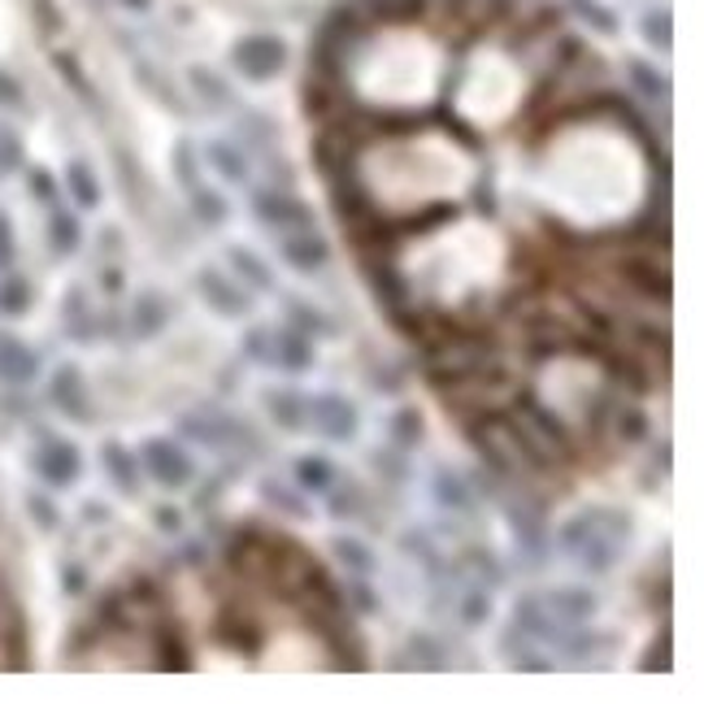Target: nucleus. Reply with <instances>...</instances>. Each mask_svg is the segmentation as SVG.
Returning <instances> with one entry per match:
<instances>
[{
  "mask_svg": "<svg viewBox=\"0 0 704 704\" xmlns=\"http://www.w3.org/2000/svg\"><path fill=\"white\" fill-rule=\"evenodd\" d=\"M509 422L522 439V452H526V465L531 470H561L574 461V439L570 430L557 422L553 409L535 404V400H518L509 409Z\"/></svg>",
  "mask_w": 704,
  "mask_h": 704,
  "instance_id": "f257e3e1",
  "label": "nucleus"
},
{
  "mask_svg": "<svg viewBox=\"0 0 704 704\" xmlns=\"http://www.w3.org/2000/svg\"><path fill=\"white\" fill-rule=\"evenodd\" d=\"M491 356H496V349H491L487 336H478V331H452V336H430L426 340L422 365H426V378L439 387V383H452V378H465V374L491 365Z\"/></svg>",
  "mask_w": 704,
  "mask_h": 704,
  "instance_id": "f03ea898",
  "label": "nucleus"
},
{
  "mask_svg": "<svg viewBox=\"0 0 704 704\" xmlns=\"http://www.w3.org/2000/svg\"><path fill=\"white\" fill-rule=\"evenodd\" d=\"M470 444L478 448L487 474H500V478H518L526 474V452H522V439L509 422V413H496V409H483L474 422H470Z\"/></svg>",
  "mask_w": 704,
  "mask_h": 704,
  "instance_id": "7ed1b4c3",
  "label": "nucleus"
},
{
  "mask_svg": "<svg viewBox=\"0 0 704 704\" xmlns=\"http://www.w3.org/2000/svg\"><path fill=\"white\" fill-rule=\"evenodd\" d=\"M31 470L39 474L44 487H57L61 491V487H74L78 483L83 452L70 439H61V435H39L35 448H31Z\"/></svg>",
  "mask_w": 704,
  "mask_h": 704,
  "instance_id": "20e7f679",
  "label": "nucleus"
},
{
  "mask_svg": "<svg viewBox=\"0 0 704 704\" xmlns=\"http://www.w3.org/2000/svg\"><path fill=\"white\" fill-rule=\"evenodd\" d=\"M48 404L70 417L74 426H92L96 422V404H92V391H87V378L74 361H61L52 374H48Z\"/></svg>",
  "mask_w": 704,
  "mask_h": 704,
  "instance_id": "39448f33",
  "label": "nucleus"
},
{
  "mask_svg": "<svg viewBox=\"0 0 704 704\" xmlns=\"http://www.w3.org/2000/svg\"><path fill=\"white\" fill-rule=\"evenodd\" d=\"M253 218L266 227V231H305V227H314L318 218H314V209L301 201V196H292V192H283V187H257L253 192Z\"/></svg>",
  "mask_w": 704,
  "mask_h": 704,
  "instance_id": "423d86ee",
  "label": "nucleus"
},
{
  "mask_svg": "<svg viewBox=\"0 0 704 704\" xmlns=\"http://www.w3.org/2000/svg\"><path fill=\"white\" fill-rule=\"evenodd\" d=\"M139 465H144L148 478H157L170 491H179V487H187L196 478V461L187 457V448L179 439H161V435L139 448Z\"/></svg>",
  "mask_w": 704,
  "mask_h": 704,
  "instance_id": "0eeeda50",
  "label": "nucleus"
},
{
  "mask_svg": "<svg viewBox=\"0 0 704 704\" xmlns=\"http://www.w3.org/2000/svg\"><path fill=\"white\" fill-rule=\"evenodd\" d=\"M231 65L253 78V83H266L275 78L283 65H288V44L279 35H244L235 48H231Z\"/></svg>",
  "mask_w": 704,
  "mask_h": 704,
  "instance_id": "6e6552de",
  "label": "nucleus"
},
{
  "mask_svg": "<svg viewBox=\"0 0 704 704\" xmlns=\"http://www.w3.org/2000/svg\"><path fill=\"white\" fill-rule=\"evenodd\" d=\"M309 426L331 444H352L361 430V417H356V404L349 396L323 391V396H309Z\"/></svg>",
  "mask_w": 704,
  "mask_h": 704,
  "instance_id": "1a4fd4ad",
  "label": "nucleus"
},
{
  "mask_svg": "<svg viewBox=\"0 0 704 704\" xmlns=\"http://www.w3.org/2000/svg\"><path fill=\"white\" fill-rule=\"evenodd\" d=\"M192 288H196V296H201L218 318H244V314L253 309L248 292H244V288H235V283H231V275H227V270H218V266H201V270L192 275Z\"/></svg>",
  "mask_w": 704,
  "mask_h": 704,
  "instance_id": "9d476101",
  "label": "nucleus"
},
{
  "mask_svg": "<svg viewBox=\"0 0 704 704\" xmlns=\"http://www.w3.org/2000/svg\"><path fill=\"white\" fill-rule=\"evenodd\" d=\"M618 275H622V283H631L635 296H648L657 305L670 301V266H666V253H657L653 262L648 257H627L618 266Z\"/></svg>",
  "mask_w": 704,
  "mask_h": 704,
  "instance_id": "9b49d317",
  "label": "nucleus"
},
{
  "mask_svg": "<svg viewBox=\"0 0 704 704\" xmlns=\"http://www.w3.org/2000/svg\"><path fill=\"white\" fill-rule=\"evenodd\" d=\"M179 435H187V439H196L205 448H227V444H235L231 435H248V426H240L222 409H196V413L179 417Z\"/></svg>",
  "mask_w": 704,
  "mask_h": 704,
  "instance_id": "f8f14e48",
  "label": "nucleus"
},
{
  "mask_svg": "<svg viewBox=\"0 0 704 704\" xmlns=\"http://www.w3.org/2000/svg\"><path fill=\"white\" fill-rule=\"evenodd\" d=\"M513 631H522L531 644H544V648H557V640L566 635V627L548 614V605L539 600V592L518 596V605H513Z\"/></svg>",
  "mask_w": 704,
  "mask_h": 704,
  "instance_id": "ddd939ff",
  "label": "nucleus"
},
{
  "mask_svg": "<svg viewBox=\"0 0 704 704\" xmlns=\"http://www.w3.org/2000/svg\"><path fill=\"white\" fill-rule=\"evenodd\" d=\"M279 257H283V266H292L296 275H318V270L331 262V244H327L314 227H305V231H288V235H283Z\"/></svg>",
  "mask_w": 704,
  "mask_h": 704,
  "instance_id": "4468645a",
  "label": "nucleus"
},
{
  "mask_svg": "<svg viewBox=\"0 0 704 704\" xmlns=\"http://www.w3.org/2000/svg\"><path fill=\"white\" fill-rule=\"evenodd\" d=\"M39 378V352L13 331H0V383L4 387H31Z\"/></svg>",
  "mask_w": 704,
  "mask_h": 704,
  "instance_id": "2eb2a0df",
  "label": "nucleus"
},
{
  "mask_svg": "<svg viewBox=\"0 0 704 704\" xmlns=\"http://www.w3.org/2000/svg\"><path fill=\"white\" fill-rule=\"evenodd\" d=\"M262 404H266V417L279 430H288V435H296V430L309 426V396L296 391V387H266Z\"/></svg>",
  "mask_w": 704,
  "mask_h": 704,
  "instance_id": "dca6fc26",
  "label": "nucleus"
},
{
  "mask_svg": "<svg viewBox=\"0 0 704 704\" xmlns=\"http://www.w3.org/2000/svg\"><path fill=\"white\" fill-rule=\"evenodd\" d=\"M100 465H105L109 483H113L122 496H139V487H144V465H139V457H135L122 439H105V444H100Z\"/></svg>",
  "mask_w": 704,
  "mask_h": 704,
  "instance_id": "f3484780",
  "label": "nucleus"
},
{
  "mask_svg": "<svg viewBox=\"0 0 704 704\" xmlns=\"http://www.w3.org/2000/svg\"><path fill=\"white\" fill-rule=\"evenodd\" d=\"M539 600L548 605V614L561 627H587L596 614V592L592 587H548L539 592Z\"/></svg>",
  "mask_w": 704,
  "mask_h": 704,
  "instance_id": "a211bd4d",
  "label": "nucleus"
},
{
  "mask_svg": "<svg viewBox=\"0 0 704 704\" xmlns=\"http://www.w3.org/2000/svg\"><path fill=\"white\" fill-rule=\"evenodd\" d=\"M505 522L513 526V535H518V544H522L526 557H544L548 553V526H544V513L535 505L509 500L505 505Z\"/></svg>",
  "mask_w": 704,
  "mask_h": 704,
  "instance_id": "6ab92c4d",
  "label": "nucleus"
},
{
  "mask_svg": "<svg viewBox=\"0 0 704 704\" xmlns=\"http://www.w3.org/2000/svg\"><path fill=\"white\" fill-rule=\"evenodd\" d=\"M61 327H65V336L74 344H92L100 336V318L92 314V301H87L83 288H70L65 292V301H61Z\"/></svg>",
  "mask_w": 704,
  "mask_h": 704,
  "instance_id": "aec40b11",
  "label": "nucleus"
},
{
  "mask_svg": "<svg viewBox=\"0 0 704 704\" xmlns=\"http://www.w3.org/2000/svg\"><path fill=\"white\" fill-rule=\"evenodd\" d=\"M314 361H318V349L305 331H296V327L275 331V365L283 374H305V369H314Z\"/></svg>",
  "mask_w": 704,
  "mask_h": 704,
  "instance_id": "412c9836",
  "label": "nucleus"
},
{
  "mask_svg": "<svg viewBox=\"0 0 704 704\" xmlns=\"http://www.w3.org/2000/svg\"><path fill=\"white\" fill-rule=\"evenodd\" d=\"M396 666H400V670H426V675H435V670H448L452 661H448V653H444V640H435V635H426V631H413Z\"/></svg>",
  "mask_w": 704,
  "mask_h": 704,
  "instance_id": "4be33fe9",
  "label": "nucleus"
},
{
  "mask_svg": "<svg viewBox=\"0 0 704 704\" xmlns=\"http://www.w3.org/2000/svg\"><path fill=\"white\" fill-rule=\"evenodd\" d=\"M336 478H340V465H336L331 457H323V452H301V457L292 461V483H296L301 491L323 496Z\"/></svg>",
  "mask_w": 704,
  "mask_h": 704,
  "instance_id": "5701e85b",
  "label": "nucleus"
},
{
  "mask_svg": "<svg viewBox=\"0 0 704 704\" xmlns=\"http://www.w3.org/2000/svg\"><path fill=\"white\" fill-rule=\"evenodd\" d=\"M78 244H83L78 214L65 209V205H48V248H52V257H74Z\"/></svg>",
  "mask_w": 704,
  "mask_h": 704,
  "instance_id": "b1692460",
  "label": "nucleus"
},
{
  "mask_svg": "<svg viewBox=\"0 0 704 704\" xmlns=\"http://www.w3.org/2000/svg\"><path fill=\"white\" fill-rule=\"evenodd\" d=\"M166 323H170V309H166V296H161V292L148 288V292H139V296L131 301V331H135L139 340L161 336Z\"/></svg>",
  "mask_w": 704,
  "mask_h": 704,
  "instance_id": "393cba45",
  "label": "nucleus"
},
{
  "mask_svg": "<svg viewBox=\"0 0 704 704\" xmlns=\"http://www.w3.org/2000/svg\"><path fill=\"white\" fill-rule=\"evenodd\" d=\"M331 557H336V566L344 574H356V579H374V570H378L374 548L365 539H356V535H336L331 539Z\"/></svg>",
  "mask_w": 704,
  "mask_h": 704,
  "instance_id": "a878e982",
  "label": "nucleus"
},
{
  "mask_svg": "<svg viewBox=\"0 0 704 704\" xmlns=\"http://www.w3.org/2000/svg\"><path fill=\"white\" fill-rule=\"evenodd\" d=\"M65 192H70V201H74L78 209H96V205L105 201L100 179H96V170H92L83 157H74V161L65 166Z\"/></svg>",
  "mask_w": 704,
  "mask_h": 704,
  "instance_id": "bb28decb",
  "label": "nucleus"
},
{
  "mask_svg": "<svg viewBox=\"0 0 704 704\" xmlns=\"http://www.w3.org/2000/svg\"><path fill=\"white\" fill-rule=\"evenodd\" d=\"M187 205H192V218H196L205 231H218V227H227V218H231L227 196L214 192V187H205V183H196V187L187 192Z\"/></svg>",
  "mask_w": 704,
  "mask_h": 704,
  "instance_id": "cd10ccee",
  "label": "nucleus"
},
{
  "mask_svg": "<svg viewBox=\"0 0 704 704\" xmlns=\"http://www.w3.org/2000/svg\"><path fill=\"white\" fill-rule=\"evenodd\" d=\"M323 496H327V513L340 518V522H352V518L365 513V487L352 483V478H344V470H340V478H336Z\"/></svg>",
  "mask_w": 704,
  "mask_h": 704,
  "instance_id": "c85d7f7f",
  "label": "nucleus"
},
{
  "mask_svg": "<svg viewBox=\"0 0 704 704\" xmlns=\"http://www.w3.org/2000/svg\"><path fill=\"white\" fill-rule=\"evenodd\" d=\"M283 318H288V327H296V331H305L309 340H323V336H336V323L323 314V309H314L309 301H301V296H288L283 301Z\"/></svg>",
  "mask_w": 704,
  "mask_h": 704,
  "instance_id": "c756f323",
  "label": "nucleus"
},
{
  "mask_svg": "<svg viewBox=\"0 0 704 704\" xmlns=\"http://www.w3.org/2000/svg\"><path fill=\"white\" fill-rule=\"evenodd\" d=\"M430 500L448 513H465L470 509V483L457 470H435L430 474Z\"/></svg>",
  "mask_w": 704,
  "mask_h": 704,
  "instance_id": "7c9ffc66",
  "label": "nucleus"
},
{
  "mask_svg": "<svg viewBox=\"0 0 704 704\" xmlns=\"http://www.w3.org/2000/svg\"><path fill=\"white\" fill-rule=\"evenodd\" d=\"M205 161H209L227 183H248V157H244V148H240V144H231V139H214V144L205 148Z\"/></svg>",
  "mask_w": 704,
  "mask_h": 704,
  "instance_id": "2f4dec72",
  "label": "nucleus"
},
{
  "mask_svg": "<svg viewBox=\"0 0 704 704\" xmlns=\"http://www.w3.org/2000/svg\"><path fill=\"white\" fill-rule=\"evenodd\" d=\"M227 262H231V270L253 288V292H270L275 288V275H270V266L253 253V248H244V244H231L227 248Z\"/></svg>",
  "mask_w": 704,
  "mask_h": 704,
  "instance_id": "473e14b6",
  "label": "nucleus"
},
{
  "mask_svg": "<svg viewBox=\"0 0 704 704\" xmlns=\"http://www.w3.org/2000/svg\"><path fill=\"white\" fill-rule=\"evenodd\" d=\"M387 439H391V448H417L422 439H426V422H422V413L413 409V404H400L391 417H387Z\"/></svg>",
  "mask_w": 704,
  "mask_h": 704,
  "instance_id": "72a5a7b5",
  "label": "nucleus"
},
{
  "mask_svg": "<svg viewBox=\"0 0 704 704\" xmlns=\"http://www.w3.org/2000/svg\"><path fill=\"white\" fill-rule=\"evenodd\" d=\"M400 553H409L413 561H422L430 579H444V574H448V561L439 557V548L430 544V535H426L422 526H413V531H404V535H400Z\"/></svg>",
  "mask_w": 704,
  "mask_h": 704,
  "instance_id": "f704fd0d",
  "label": "nucleus"
},
{
  "mask_svg": "<svg viewBox=\"0 0 704 704\" xmlns=\"http://www.w3.org/2000/svg\"><path fill=\"white\" fill-rule=\"evenodd\" d=\"M31 301H35V288H31L17 270H4V275H0V318H22V314H31Z\"/></svg>",
  "mask_w": 704,
  "mask_h": 704,
  "instance_id": "c9c22d12",
  "label": "nucleus"
},
{
  "mask_svg": "<svg viewBox=\"0 0 704 704\" xmlns=\"http://www.w3.org/2000/svg\"><path fill=\"white\" fill-rule=\"evenodd\" d=\"M369 465H374V470H378V478H383V483H391V487H400V483H409V478H413V465H409L404 448H374V452H369Z\"/></svg>",
  "mask_w": 704,
  "mask_h": 704,
  "instance_id": "e433bc0d",
  "label": "nucleus"
},
{
  "mask_svg": "<svg viewBox=\"0 0 704 704\" xmlns=\"http://www.w3.org/2000/svg\"><path fill=\"white\" fill-rule=\"evenodd\" d=\"M170 174H174V183H179L183 192H192V187L201 183V161H196V144H192V139H179V144L170 148Z\"/></svg>",
  "mask_w": 704,
  "mask_h": 704,
  "instance_id": "4c0bfd02",
  "label": "nucleus"
},
{
  "mask_svg": "<svg viewBox=\"0 0 704 704\" xmlns=\"http://www.w3.org/2000/svg\"><path fill=\"white\" fill-rule=\"evenodd\" d=\"M640 35H644V44H648V48H657V52H670V48H675V22H670V13H666V9H653V13H644V22H640Z\"/></svg>",
  "mask_w": 704,
  "mask_h": 704,
  "instance_id": "58836bf2",
  "label": "nucleus"
},
{
  "mask_svg": "<svg viewBox=\"0 0 704 704\" xmlns=\"http://www.w3.org/2000/svg\"><path fill=\"white\" fill-rule=\"evenodd\" d=\"M631 87L644 96V100H666L670 96V78L661 70H653L648 61H631Z\"/></svg>",
  "mask_w": 704,
  "mask_h": 704,
  "instance_id": "ea45409f",
  "label": "nucleus"
},
{
  "mask_svg": "<svg viewBox=\"0 0 704 704\" xmlns=\"http://www.w3.org/2000/svg\"><path fill=\"white\" fill-rule=\"evenodd\" d=\"M22 166H26V144H22V135H17L9 122H0V179L17 174Z\"/></svg>",
  "mask_w": 704,
  "mask_h": 704,
  "instance_id": "a19ab883",
  "label": "nucleus"
},
{
  "mask_svg": "<svg viewBox=\"0 0 704 704\" xmlns=\"http://www.w3.org/2000/svg\"><path fill=\"white\" fill-rule=\"evenodd\" d=\"M457 614H461L465 627H483V622L491 618V587H470V592L461 596Z\"/></svg>",
  "mask_w": 704,
  "mask_h": 704,
  "instance_id": "79ce46f5",
  "label": "nucleus"
},
{
  "mask_svg": "<svg viewBox=\"0 0 704 704\" xmlns=\"http://www.w3.org/2000/svg\"><path fill=\"white\" fill-rule=\"evenodd\" d=\"M344 605H349V614H361V618H374V614L383 609V605H378V596H374V587H369V579H356V574H349Z\"/></svg>",
  "mask_w": 704,
  "mask_h": 704,
  "instance_id": "37998d69",
  "label": "nucleus"
},
{
  "mask_svg": "<svg viewBox=\"0 0 704 704\" xmlns=\"http://www.w3.org/2000/svg\"><path fill=\"white\" fill-rule=\"evenodd\" d=\"M26 518H31L44 535H52V531L61 526V509H57L52 496H44V491H31V496H26Z\"/></svg>",
  "mask_w": 704,
  "mask_h": 704,
  "instance_id": "c03bdc74",
  "label": "nucleus"
},
{
  "mask_svg": "<svg viewBox=\"0 0 704 704\" xmlns=\"http://www.w3.org/2000/svg\"><path fill=\"white\" fill-rule=\"evenodd\" d=\"M187 78H192V87L201 92V100H205L209 109H227V83H222L218 74H209L205 65H196Z\"/></svg>",
  "mask_w": 704,
  "mask_h": 704,
  "instance_id": "a18cd8bd",
  "label": "nucleus"
},
{
  "mask_svg": "<svg viewBox=\"0 0 704 704\" xmlns=\"http://www.w3.org/2000/svg\"><path fill=\"white\" fill-rule=\"evenodd\" d=\"M262 496L275 505V509H283V513H292V518H309V509H305V500L296 496V491H288L279 478H262Z\"/></svg>",
  "mask_w": 704,
  "mask_h": 704,
  "instance_id": "49530a36",
  "label": "nucleus"
},
{
  "mask_svg": "<svg viewBox=\"0 0 704 704\" xmlns=\"http://www.w3.org/2000/svg\"><path fill=\"white\" fill-rule=\"evenodd\" d=\"M244 356L257 361V365H275V331L248 327V336H244Z\"/></svg>",
  "mask_w": 704,
  "mask_h": 704,
  "instance_id": "de8ad7c7",
  "label": "nucleus"
},
{
  "mask_svg": "<svg viewBox=\"0 0 704 704\" xmlns=\"http://www.w3.org/2000/svg\"><path fill=\"white\" fill-rule=\"evenodd\" d=\"M566 4H570L583 22H592L596 31H605V35H609V31H618V17H614L605 4H596V0H566Z\"/></svg>",
  "mask_w": 704,
  "mask_h": 704,
  "instance_id": "09e8293b",
  "label": "nucleus"
},
{
  "mask_svg": "<svg viewBox=\"0 0 704 704\" xmlns=\"http://www.w3.org/2000/svg\"><path fill=\"white\" fill-rule=\"evenodd\" d=\"M17 266V240H13V218L0 209V275Z\"/></svg>",
  "mask_w": 704,
  "mask_h": 704,
  "instance_id": "8fccbe9b",
  "label": "nucleus"
},
{
  "mask_svg": "<svg viewBox=\"0 0 704 704\" xmlns=\"http://www.w3.org/2000/svg\"><path fill=\"white\" fill-rule=\"evenodd\" d=\"M26 183H31V196L39 205H57V179L48 170H26Z\"/></svg>",
  "mask_w": 704,
  "mask_h": 704,
  "instance_id": "3c124183",
  "label": "nucleus"
},
{
  "mask_svg": "<svg viewBox=\"0 0 704 704\" xmlns=\"http://www.w3.org/2000/svg\"><path fill=\"white\" fill-rule=\"evenodd\" d=\"M0 109H26V92L9 70H0Z\"/></svg>",
  "mask_w": 704,
  "mask_h": 704,
  "instance_id": "603ef678",
  "label": "nucleus"
},
{
  "mask_svg": "<svg viewBox=\"0 0 704 704\" xmlns=\"http://www.w3.org/2000/svg\"><path fill=\"white\" fill-rule=\"evenodd\" d=\"M153 526H157L161 535H179V531H183V513H179L174 505H157V509H153Z\"/></svg>",
  "mask_w": 704,
  "mask_h": 704,
  "instance_id": "864d4df0",
  "label": "nucleus"
},
{
  "mask_svg": "<svg viewBox=\"0 0 704 704\" xmlns=\"http://www.w3.org/2000/svg\"><path fill=\"white\" fill-rule=\"evenodd\" d=\"M61 587H65V596H83V592H87V570H83L78 561H70V566L61 570Z\"/></svg>",
  "mask_w": 704,
  "mask_h": 704,
  "instance_id": "5fc2aeb1",
  "label": "nucleus"
},
{
  "mask_svg": "<svg viewBox=\"0 0 704 704\" xmlns=\"http://www.w3.org/2000/svg\"><path fill=\"white\" fill-rule=\"evenodd\" d=\"M78 518H83V526H100V522H109V505H100V500H87Z\"/></svg>",
  "mask_w": 704,
  "mask_h": 704,
  "instance_id": "6e6d98bb",
  "label": "nucleus"
},
{
  "mask_svg": "<svg viewBox=\"0 0 704 704\" xmlns=\"http://www.w3.org/2000/svg\"><path fill=\"white\" fill-rule=\"evenodd\" d=\"M100 283H105V292H118V288H122V270H118V266H105Z\"/></svg>",
  "mask_w": 704,
  "mask_h": 704,
  "instance_id": "4d7b16f0",
  "label": "nucleus"
},
{
  "mask_svg": "<svg viewBox=\"0 0 704 704\" xmlns=\"http://www.w3.org/2000/svg\"><path fill=\"white\" fill-rule=\"evenodd\" d=\"M183 561H187V566H201V561H205V544H201V539H196V544H183Z\"/></svg>",
  "mask_w": 704,
  "mask_h": 704,
  "instance_id": "13d9d810",
  "label": "nucleus"
},
{
  "mask_svg": "<svg viewBox=\"0 0 704 704\" xmlns=\"http://www.w3.org/2000/svg\"><path fill=\"white\" fill-rule=\"evenodd\" d=\"M122 4H126V9H135V13H144V9L153 4V0H122Z\"/></svg>",
  "mask_w": 704,
  "mask_h": 704,
  "instance_id": "bf43d9fd",
  "label": "nucleus"
}]
</instances>
